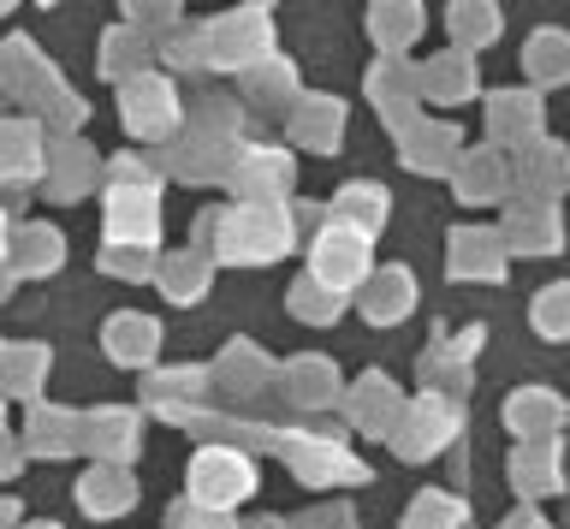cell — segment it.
Listing matches in <instances>:
<instances>
[{"label":"cell","instance_id":"obj_4","mask_svg":"<svg viewBox=\"0 0 570 529\" xmlns=\"http://www.w3.org/2000/svg\"><path fill=\"white\" fill-rule=\"evenodd\" d=\"M303 274H309L315 286H327L333 297L363 292V280L374 274V238L338 226L333 215H321L315 238H309V268H303Z\"/></svg>","mask_w":570,"mask_h":529},{"label":"cell","instance_id":"obj_2","mask_svg":"<svg viewBox=\"0 0 570 529\" xmlns=\"http://www.w3.org/2000/svg\"><path fill=\"white\" fill-rule=\"evenodd\" d=\"M279 452H285V464H292V476H297L303 488H351V482H368V464L327 429V422L285 429Z\"/></svg>","mask_w":570,"mask_h":529},{"label":"cell","instance_id":"obj_29","mask_svg":"<svg viewBox=\"0 0 570 529\" xmlns=\"http://www.w3.org/2000/svg\"><path fill=\"white\" fill-rule=\"evenodd\" d=\"M368 96H374V108L386 114L392 137H399L410 119H416V108H422V96H416V66H404V60H374Z\"/></svg>","mask_w":570,"mask_h":529},{"label":"cell","instance_id":"obj_25","mask_svg":"<svg viewBox=\"0 0 570 529\" xmlns=\"http://www.w3.org/2000/svg\"><path fill=\"white\" fill-rule=\"evenodd\" d=\"M511 488L523 493V500H552V493H564V447L559 440H534V447H517L511 452Z\"/></svg>","mask_w":570,"mask_h":529},{"label":"cell","instance_id":"obj_40","mask_svg":"<svg viewBox=\"0 0 570 529\" xmlns=\"http://www.w3.org/2000/svg\"><path fill=\"white\" fill-rule=\"evenodd\" d=\"M386 208H392V197L381 185H368V179H356V185H345L333 197V208L327 215L338 221V226H351V233H363V238H374L386 226Z\"/></svg>","mask_w":570,"mask_h":529},{"label":"cell","instance_id":"obj_48","mask_svg":"<svg viewBox=\"0 0 570 529\" xmlns=\"http://www.w3.org/2000/svg\"><path fill=\"white\" fill-rule=\"evenodd\" d=\"M338 304H345V297H333L327 286H315L309 274H297V286H292V310H297V322H309V327H327L333 315H338Z\"/></svg>","mask_w":570,"mask_h":529},{"label":"cell","instance_id":"obj_22","mask_svg":"<svg viewBox=\"0 0 570 529\" xmlns=\"http://www.w3.org/2000/svg\"><path fill=\"white\" fill-rule=\"evenodd\" d=\"M399 155L410 173H452L458 155H463V131L445 126V119H410V126L399 131Z\"/></svg>","mask_w":570,"mask_h":529},{"label":"cell","instance_id":"obj_42","mask_svg":"<svg viewBox=\"0 0 570 529\" xmlns=\"http://www.w3.org/2000/svg\"><path fill=\"white\" fill-rule=\"evenodd\" d=\"M523 72L534 84H564L570 78V30H552V25L534 30L523 42Z\"/></svg>","mask_w":570,"mask_h":529},{"label":"cell","instance_id":"obj_60","mask_svg":"<svg viewBox=\"0 0 570 529\" xmlns=\"http://www.w3.org/2000/svg\"><path fill=\"white\" fill-rule=\"evenodd\" d=\"M18 529H60V523H18Z\"/></svg>","mask_w":570,"mask_h":529},{"label":"cell","instance_id":"obj_18","mask_svg":"<svg viewBox=\"0 0 570 529\" xmlns=\"http://www.w3.org/2000/svg\"><path fill=\"white\" fill-rule=\"evenodd\" d=\"M208 381L220 386V393H232L238 404H249L256 393H267V386L279 381V363L267 357L262 345H249V340H232V345L220 351V363L208 369Z\"/></svg>","mask_w":570,"mask_h":529},{"label":"cell","instance_id":"obj_8","mask_svg":"<svg viewBox=\"0 0 570 529\" xmlns=\"http://www.w3.org/2000/svg\"><path fill=\"white\" fill-rule=\"evenodd\" d=\"M458 429H463V404L422 393L416 404H404L399 429H392L386 440H392V452H399V458H410V464H416V458H440V452L458 440Z\"/></svg>","mask_w":570,"mask_h":529},{"label":"cell","instance_id":"obj_1","mask_svg":"<svg viewBox=\"0 0 570 529\" xmlns=\"http://www.w3.org/2000/svg\"><path fill=\"white\" fill-rule=\"evenodd\" d=\"M297 215L285 203H238V208H208L196 226V244L208 262H244V268H267L292 251Z\"/></svg>","mask_w":570,"mask_h":529},{"label":"cell","instance_id":"obj_13","mask_svg":"<svg viewBox=\"0 0 570 529\" xmlns=\"http://www.w3.org/2000/svg\"><path fill=\"white\" fill-rule=\"evenodd\" d=\"M60 262H66L60 226H48V221H12L7 251H0V268H7L12 280H48Z\"/></svg>","mask_w":570,"mask_h":529},{"label":"cell","instance_id":"obj_11","mask_svg":"<svg viewBox=\"0 0 570 529\" xmlns=\"http://www.w3.org/2000/svg\"><path fill=\"white\" fill-rule=\"evenodd\" d=\"M208 393H214V381H208V369H155L149 386H142V411H155L160 422H190L208 411Z\"/></svg>","mask_w":570,"mask_h":529},{"label":"cell","instance_id":"obj_14","mask_svg":"<svg viewBox=\"0 0 570 529\" xmlns=\"http://www.w3.org/2000/svg\"><path fill=\"white\" fill-rule=\"evenodd\" d=\"M493 233L505 244V256H552L564 244V226L552 215V203H529V197H517Z\"/></svg>","mask_w":570,"mask_h":529},{"label":"cell","instance_id":"obj_34","mask_svg":"<svg viewBox=\"0 0 570 529\" xmlns=\"http://www.w3.org/2000/svg\"><path fill=\"white\" fill-rule=\"evenodd\" d=\"M149 280L160 286L167 304H196V297H208V286H214V262L203 251H173V256L155 262Z\"/></svg>","mask_w":570,"mask_h":529},{"label":"cell","instance_id":"obj_61","mask_svg":"<svg viewBox=\"0 0 570 529\" xmlns=\"http://www.w3.org/2000/svg\"><path fill=\"white\" fill-rule=\"evenodd\" d=\"M0 429H7V404H0Z\"/></svg>","mask_w":570,"mask_h":529},{"label":"cell","instance_id":"obj_52","mask_svg":"<svg viewBox=\"0 0 570 529\" xmlns=\"http://www.w3.org/2000/svg\"><path fill=\"white\" fill-rule=\"evenodd\" d=\"M167 529H238V523H232V518H214V511L190 506V500H178V506L167 511Z\"/></svg>","mask_w":570,"mask_h":529},{"label":"cell","instance_id":"obj_37","mask_svg":"<svg viewBox=\"0 0 570 529\" xmlns=\"http://www.w3.org/2000/svg\"><path fill=\"white\" fill-rule=\"evenodd\" d=\"M167 167H173V179H185V185H214V179H226L232 149L190 131V137H178V144H167Z\"/></svg>","mask_w":570,"mask_h":529},{"label":"cell","instance_id":"obj_12","mask_svg":"<svg viewBox=\"0 0 570 529\" xmlns=\"http://www.w3.org/2000/svg\"><path fill=\"white\" fill-rule=\"evenodd\" d=\"M137 434H142V417L131 411V404H101L96 417H83V429H78V452H89L96 464H119V470H131V458H137Z\"/></svg>","mask_w":570,"mask_h":529},{"label":"cell","instance_id":"obj_59","mask_svg":"<svg viewBox=\"0 0 570 529\" xmlns=\"http://www.w3.org/2000/svg\"><path fill=\"white\" fill-rule=\"evenodd\" d=\"M7 233H12V221H7V208H0V251H7Z\"/></svg>","mask_w":570,"mask_h":529},{"label":"cell","instance_id":"obj_43","mask_svg":"<svg viewBox=\"0 0 570 529\" xmlns=\"http://www.w3.org/2000/svg\"><path fill=\"white\" fill-rule=\"evenodd\" d=\"M244 119H249V114L238 108V101H226V96H208V101H196V114H190V131L238 155V149H244V144H238V137H244Z\"/></svg>","mask_w":570,"mask_h":529},{"label":"cell","instance_id":"obj_46","mask_svg":"<svg viewBox=\"0 0 570 529\" xmlns=\"http://www.w3.org/2000/svg\"><path fill=\"white\" fill-rule=\"evenodd\" d=\"M470 511H463L458 493H416V506L404 511V529H463Z\"/></svg>","mask_w":570,"mask_h":529},{"label":"cell","instance_id":"obj_45","mask_svg":"<svg viewBox=\"0 0 570 529\" xmlns=\"http://www.w3.org/2000/svg\"><path fill=\"white\" fill-rule=\"evenodd\" d=\"M422 30V7H374L368 12V37L386 48V55H399V48L416 42Z\"/></svg>","mask_w":570,"mask_h":529},{"label":"cell","instance_id":"obj_15","mask_svg":"<svg viewBox=\"0 0 570 529\" xmlns=\"http://www.w3.org/2000/svg\"><path fill=\"white\" fill-rule=\"evenodd\" d=\"M541 119L547 108L534 90H493L488 96V149H529L534 137H547Z\"/></svg>","mask_w":570,"mask_h":529},{"label":"cell","instance_id":"obj_6","mask_svg":"<svg viewBox=\"0 0 570 529\" xmlns=\"http://www.w3.org/2000/svg\"><path fill=\"white\" fill-rule=\"evenodd\" d=\"M274 12L267 7H244V12H220L214 25H203V42H208V66L214 72H249L274 55Z\"/></svg>","mask_w":570,"mask_h":529},{"label":"cell","instance_id":"obj_27","mask_svg":"<svg viewBox=\"0 0 570 529\" xmlns=\"http://www.w3.org/2000/svg\"><path fill=\"white\" fill-rule=\"evenodd\" d=\"M101 345L107 357H114L119 369H155V351H160V322L142 310H119L114 322L101 327Z\"/></svg>","mask_w":570,"mask_h":529},{"label":"cell","instance_id":"obj_55","mask_svg":"<svg viewBox=\"0 0 570 529\" xmlns=\"http://www.w3.org/2000/svg\"><path fill=\"white\" fill-rule=\"evenodd\" d=\"M499 529H552V523H547V518H541V511H534V506H523V511H511V518L499 523Z\"/></svg>","mask_w":570,"mask_h":529},{"label":"cell","instance_id":"obj_17","mask_svg":"<svg viewBox=\"0 0 570 529\" xmlns=\"http://www.w3.org/2000/svg\"><path fill=\"white\" fill-rule=\"evenodd\" d=\"M505 244H499L493 226H458L452 238H445V274L452 280H488L499 286L505 280Z\"/></svg>","mask_w":570,"mask_h":529},{"label":"cell","instance_id":"obj_19","mask_svg":"<svg viewBox=\"0 0 570 529\" xmlns=\"http://www.w3.org/2000/svg\"><path fill=\"white\" fill-rule=\"evenodd\" d=\"M338 404H345L351 429H363L368 440H386L392 429H399V417H404V393L386 375H356L351 393L338 399Z\"/></svg>","mask_w":570,"mask_h":529},{"label":"cell","instance_id":"obj_36","mask_svg":"<svg viewBox=\"0 0 570 529\" xmlns=\"http://www.w3.org/2000/svg\"><path fill=\"white\" fill-rule=\"evenodd\" d=\"M131 500H137V482H131V470H119V464H96L78 482V506L89 518H119V511H131Z\"/></svg>","mask_w":570,"mask_h":529},{"label":"cell","instance_id":"obj_50","mask_svg":"<svg viewBox=\"0 0 570 529\" xmlns=\"http://www.w3.org/2000/svg\"><path fill=\"white\" fill-rule=\"evenodd\" d=\"M107 185H131V190H160V173H149V161H137V155H114V161L101 167Z\"/></svg>","mask_w":570,"mask_h":529},{"label":"cell","instance_id":"obj_39","mask_svg":"<svg viewBox=\"0 0 570 529\" xmlns=\"http://www.w3.org/2000/svg\"><path fill=\"white\" fill-rule=\"evenodd\" d=\"M53 72V66L42 60V48H36L30 37H7L0 42V90H7L12 101H30L36 84H42Z\"/></svg>","mask_w":570,"mask_h":529},{"label":"cell","instance_id":"obj_44","mask_svg":"<svg viewBox=\"0 0 570 529\" xmlns=\"http://www.w3.org/2000/svg\"><path fill=\"white\" fill-rule=\"evenodd\" d=\"M445 30H452L458 55H475V48H488L499 37V7H475V0H458V7H445Z\"/></svg>","mask_w":570,"mask_h":529},{"label":"cell","instance_id":"obj_30","mask_svg":"<svg viewBox=\"0 0 570 529\" xmlns=\"http://www.w3.org/2000/svg\"><path fill=\"white\" fill-rule=\"evenodd\" d=\"M48 345H0V404H42Z\"/></svg>","mask_w":570,"mask_h":529},{"label":"cell","instance_id":"obj_41","mask_svg":"<svg viewBox=\"0 0 570 529\" xmlns=\"http://www.w3.org/2000/svg\"><path fill=\"white\" fill-rule=\"evenodd\" d=\"M244 96L256 101V108H285V101H297V60L285 55H267L262 66H249L244 72Z\"/></svg>","mask_w":570,"mask_h":529},{"label":"cell","instance_id":"obj_3","mask_svg":"<svg viewBox=\"0 0 570 529\" xmlns=\"http://www.w3.org/2000/svg\"><path fill=\"white\" fill-rule=\"evenodd\" d=\"M249 493H256V464L232 447H196L190 470H185V500L214 511V518H232Z\"/></svg>","mask_w":570,"mask_h":529},{"label":"cell","instance_id":"obj_28","mask_svg":"<svg viewBox=\"0 0 570 529\" xmlns=\"http://www.w3.org/2000/svg\"><path fill=\"white\" fill-rule=\"evenodd\" d=\"M564 167H570V149H559L552 137H534L529 149H517L511 185H523L529 203H552L564 190Z\"/></svg>","mask_w":570,"mask_h":529},{"label":"cell","instance_id":"obj_5","mask_svg":"<svg viewBox=\"0 0 570 529\" xmlns=\"http://www.w3.org/2000/svg\"><path fill=\"white\" fill-rule=\"evenodd\" d=\"M119 119H125L131 137H142V144H178V137H185L178 84L160 78V72H142L131 84H119Z\"/></svg>","mask_w":570,"mask_h":529},{"label":"cell","instance_id":"obj_54","mask_svg":"<svg viewBox=\"0 0 570 529\" xmlns=\"http://www.w3.org/2000/svg\"><path fill=\"white\" fill-rule=\"evenodd\" d=\"M18 470H24V447H18V440L0 429V482H12Z\"/></svg>","mask_w":570,"mask_h":529},{"label":"cell","instance_id":"obj_49","mask_svg":"<svg viewBox=\"0 0 570 529\" xmlns=\"http://www.w3.org/2000/svg\"><path fill=\"white\" fill-rule=\"evenodd\" d=\"M160 55H167L178 72H214V66H208V42H203V25H196V30H173Z\"/></svg>","mask_w":570,"mask_h":529},{"label":"cell","instance_id":"obj_16","mask_svg":"<svg viewBox=\"0 0 570 529\" xmlns=\"http://www.w3.org/2000/svg\"><path fill=\"white\" fill-rule=\"evenodd\" d=\"M481 340H488V333L470 327V333H458V340H440L434 351H422V386L428 393L463 404V393H470V363H475Z\"/></svg>","mask_w":570,"mask_h":529},{"label":"cell","instance_id":"obj_33","mask_svg":"<svg viewBox=\"0 0 570 529\" xmlns=\"http://www.w3.org/2000/svg\"><path fill=\"white\" fill-rule=\"evenodd\" d=\"M416 310V274L410 268H381L363 280V315L374 327H399Z\"/></svg>","mask_w":570,"mask_h":529},{"label":"cell","instance_id":"obj_62","mask_svg":"<svg viewBox=\"0 0 570 529\" xmlns=\"http://www.w3.org/2000/svg\"><path fill=\"white\" fill-rule=\"evenodd\" d=\"M564 190H570V167H564Z\"/></svg>","mask_w":570,"mask_h":529},{"label":"cell","instance_id":"obj_10","mask_svg":"<svg viewBox=\"0 0 570 529\" xmlns=\"http://www.w3.org/2000/svg\"><path fill=\"white\" fill-rule=\"evenodd\" d=\"M42 167H48L42 126H36L30 114L0 119V190H7V197H24V190L42 179Z\"/></svg>","mask_w":570,"mask_h":529},{"label":"cell","instance_id":"obj_9","mask_svg":"<svg viewBox=\"0 0 570 529\" xmlns=\"http://www.w3.org/2000/svg\"><path fill=\"white\" fill-rule=\"evenodd\" d=\"M292 179H297V161L285 149H267V144L238 149L226 167V185L238 190V203H285L292 197Z\"/></svg>","mask_w":570,"mask_h":529},{"label":"cell","instance_id":"obj_51","mask_svg":"<svg viewBox=\"0 0 570 529\" xmlns=\"http://www.w3.org/2000/svg\"><path fill=\"white\" fill-rule=\"evenodd\" d=\"M101 268L114 274V280H149L155 274V256H142V251H101Z\"/></svg>","mask_w":570,"mask_h":529},{"label":"cell","instance_id":"obj_20","mask_svg":"<svg viewBox=\"0 0 570 529\" xmlns=\"http://www.w3.org/2000/svg\"><path fill=\"white\" fill-rule=\"evenodd\" d=\"M279 399L292 404V411H303V417H321V411H333L338 404V369L327 363V357H292L279 369Z\"/></svg>","mask_w":570,"mask_h":529},{"label":"cell","instance_id":"obj_56","mask_svg":"<svg viewBox=\"0 0 570 529\" xmlns=\"http://www.w3.org/2000/svg\"><path fill=\"white\" fill-rule=\"evenodd\" d=\"M24 518H18V500H7V493H0V529H18Z\"/></svg>","mask_w":570,"mask_h":529},{"label":"cell","instance_id":"obj_47","mask_svg":"<svg viewBox=\"0 0 570 529\" xmlns=\"http://www.w3.org/2000/svg\"><path fill=\"white\" fill-rule=\"evenodd\" d=\"M529 322H534V333H541V340H570V280H559V286H547V292H534Z\"/></svg>","mask_w":570,"mask_h":529},{"label":"cell","instance_id":"obj_58","mask_svg":"<svg viewBox=\"0 0 570 529\" xmlns=\"http://www.w3.org/2000/svg\"><path fill=\"white\" fill-rule=\"evenodd\" d=\"M12 286H18V280H12L7 268H0V304H7V297H12Z\"/></svg>","mask_w":570,"mask_h":529},{"label":"cell","instance_id":"obj_53","mask_svg":"<svg viewBox=\"0 0 570 529\" xmlns=\"http://www.w3.org/2000/svg\"><path fill=\"white\" fill-rule=\"evenodd\" d=\"M285 529H356V518H351V506H315V511H303V518L285 523Z\"/></svg>","mask_w":570,"mask_h":529},{"label":"cell","instance_id":"obj_21","mask_svg":"<svg viewBox=\"0 0 570 529\" xmlns=\"http://www.w3.org/2000/svg\"><path fill=\"white\" fill-rule=\"evenodd\" d=\"M101 179V161H96V149L83 144V137H60V144H48V167H42V185H48V197L53 203H78L89 197Z\"/></svg>","mask_w":570,"mask_h":529},{"label":"cell","instance_id":"obj_38","mask_svg":"<svg viewBox=\"0 0 570 529\" xmlns=\"http://www.w3.org/2000/svg\"><path fill=\"white\" fill-rule=\"evenodd\" d=\"M149 37H142L137 25H114L101 37V78L107 84H131V78H142L149 72Z\"/></svg>","mask_w":570,"mask_h":529},{"label":"cell","instance_id":"obj_31","mask_svg":"<svg viewBox=\"0 0 570 529\" xmlns=\"http://www.w3.org/2000/svg\"><path fill=\"white\" fill-rule=\"evenodd\" d=\"M452 185H458V197L463 203H505V190H511V161L499 149H463L458 155V167H452Z\"/></svg>","mask_w":570,"mask_h":529},{"label":"cell","instance_id":"obj_32","mask_svg":"<svg viewBox=\"0 0 570 529\" xmlns=\"http://www.w3.org/2000/svg\"><path fill=\"white\" fill-rule=\"evenodd\" d=\"M78 429L83 417L66 411V404H30V422H24V458H71L78 452Z\"/></svg>","mask_w":570,"mask_h":529},{"label":"cell","instance_id":"obj_26","mask_svg":"<svg viewBox=\"0 0 570 529\" xmlns=\"http://www.w3.org/2000/svg\"><path fill=\"white\" fill-rule=\"evenodd\" d=\"M24 108H30L36 126H42L48 144H60V137H78V126H83V96L60 78V66H53V72L36 84V96L24 101Z\"/></svg>","mask_w":570,"mask_h":529},{"label":"cell","instance_id":"obj_24","mask_svg":"<svg viewBox=\"0 0 570 529\" xmlns=\"http://www.w3.org/2000/svg\"><path fill=\"white\" fill-rule=\"evenodd\" d=\"M570 422V404L559 393H547V386H523V393L505 399V429L534 447V440H559V429Z\"/></svg>","mask_w":570,"mask_h":529},{"label":"cell","instance_id":"obj_35","mask_svg":"<svg viewBox=\"0 0 570 529\" xmlns=\"http://www.w3.org/2000/svg\"><path fill=\"white\" fill-rule=\"evenodd\" d=\"M416 96H422V101H440V108H458V101H470V96H475V60L452 48V55L416 66Z\"/></svg>","mask_w":570,"mask_h":529},{"label":"cell","instance_id":"obj_23","mask_svg":"<svg viewBox=\"0 0 570 529\" xmlns=\"http://www.w3.org/2000/svg\"><path fill=\"white\" fill-rule=\"evenodd\" d=\"M285 131H292V144L315 149V155H333L345 144V101L333 96H297L292 114H285Z\"/></svg>","mask_w":570,"mask_h":529},{"label":"cell","instance_id":"obj_57","mask_svg":"<svg viewBox=\"0 0 570 529\" xmlns=\"http://www.w3.org/2000/svg\"><path fill=\"white\" fill-rule=\"evenodd\" d=\"M238 529H285V518H249V523H238Z\"/></svg>","mask_w":570,"mask_h":529},{"label":"cell","instance_id":"obj_7","mask_svg":"<svg viewBox=\"0 0 570 529\" xmlns=\"http://www.w3.org/2000/svg\"><path fill=\"white\" fill-rule=\"evenodd\" d=\"M155 244H160V190L107 185L101 251H142V256H155Z\"/></svg>","mask_w":570,"mask_h":529}]
</instances>
